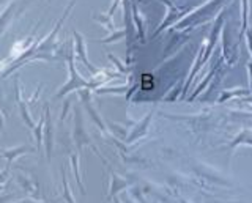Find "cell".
I'll return each instance as SVG.
<instances>
[{
	"instance_id": "ffe728a7",
	"label": "cell",
	"mask_w": 252,
	"mask_h": 203,
	"mask_svg": "<svg viewBox=\"0 0 252 203\" xmlns=\"http://www.w3.org/2000/svg\"><path fill=\"white\" fill-rule=\"evenodd\" d=\"M2 2H3V0H0V3H2Z\"/></svg>"
},
{
	"instance_id": "7c38bea8",
	"label": "cell",
	"mask_w": 252,
	"mask_h": 203,
	"mask_svg": "<svg viewBox=\"0 0 252 203\" xmlns=\"http://www.w3.org/2000/svg\"><path fill=\"white\" fill-rule=\"evenodd\" d=\"M63 189H65V197H66V203H74V199H73V194L69 191V184L66 181L65 175H63Z\"/></svg>"
},
{
	"instance_id": "7a4b0ae2",
	"label": "cell",
	"mask_w": 252,
	"mask_h": 203,
	"mask_svg": "<svg viewBox=\"0 0 252 203\" xmlns=\"http://www.w3.org/2000/svg\"><path fill=\"white\" fill-rule=\"evenodd\" d=\"M68 66H69V81L68 84L65 85V87H62L60 91L57 93V98H62V96H65L66 93H69L71 90H76L79 87H89V84H87L81 76H79L76 73V69H74V61H73V51L69 52V56H68Z\"/></svg>"
},
{
	"instance_id": "ac0fdd59",
	"label": "cell",
	"mask_w": 252,
	"mask_h": 203,
	"mask_svg": "<svg viewBox=\"0 0 252 203\" xmlns=\"http://www.w3.org/2000/svg\"><path fill=\"white\" fill-rule=\"evenodd\" d=\"M21 203H35V202H21Z\"/></svg>"
},
{
	"instance_id": "d6986e66",
	"label": "cell",
	"mask_w": 252,
	"mask_h": 203,
	"mask_svg": "<svg viewBox=\"0 0 252 203\" xmlns=\"http://www.w3.org/2000/svg\"><path fill=\"white\" fill-rule=\"evenodd\" d=\"M0 191H3V186H0Z\"/></svg>"
},
{
	"instance_id": "8fae6325",
	"label": "cell",
	"mask_w": 252,
	"mask_h": 203,
	"mask_svg": "<svg viewBox=\"0 0 252 203\" xmlns=\"http://www.w3.org/2000/svg\"><path fill=\"white\" fill-rule=\"evenodd\" d=\"M71 164H73V170H74V175H76V179H77V184H79V187H81V191L85 192L84 186H82L81 175H79V166H77V156L76 154H71Z\"/></svg>"
},
{
	"instance_id": "277c9868",
	"label": "cell",
	"mask_w": 252,
	"mask_h": 203,
	"mask_svg": "<svg viewBox=\"0 0 252 203\" xmlns=\"http://www.w3.org/2000/svg\"><path fill=\"white\" fill-rule=\"evenodd\" d=\"M73 36H74V48H76V52H77V56L81 57V60H82V63L90 69L92 73H98L96 71V68H94L90 61H89V58H87V48H85V40H84V36L79 33V32H73Z\"/></svg>"
},
{
	"instance_id": "6da1fadb",
	"label": "cell",
	"mask_w": 252,
	"mask_h": 203,
	"mask_svg": "<svg viewBox=\"0 0 252 203\" xmlns=\"http://www.w3.org/2000/svg\"><path fill=\"white\" fill-rule=\"evenodd\" d=\"M32 2V0H13V2L10 3L5 8V11L0 14V35H2L5 30L8 29V26L11 24L13 21V16L14 13H21L24 11L29 6V3Z\"/></svg>"
},
{
	"instance_id": "e0dca14e",
	"label": "cell",
	"mask_w": 252,
	"mask_h": 203,
	"mask_svg": "<svg viewBox=\"0 0 252 203\" xmlns=\"http://www.w3.org/2000/svg\"><path fill=\"white\" fill-rule=\"evenodd\" d=\"M248 66H249V71H251V85H252V61H251Z\"/></svg>"
},
{
	"instance_id": "30bf717a",
	"label": "cell",
	"mask_w": 252,
	"mask_h": 203,
	"mask_svg": "<svg viewBox=\"0 0 252 203\" xmlns=\"http://www.w3.org/2000/svg\"><path fill=\"white\" fill-rule=\"evenodd\" d=\"M126 186V181H123L122 178H118V176H115V175H112V189H110V197L115 194V192H118L120 189H123V187Z\"/></svg>"
},
{
	"instance_id": "5b68a950",
	"label": "cell",
	"mask_w": 252,
	"mask_h": 203,
	"mask_svg": "<svg viewBox=\"0 0 252 203\" xmlns=\"http://www.w3.org/2000/svg\"><path fill=\"white\" fill-rule=\"evenodd\" d=\"M30 151H33V150H32V148L27 146V145H22V146H18V148H5V150H0V156L6 159V167H5V170L10 172V167H11L13 161L18 159L19 156H22V154L30 153Z\"/></svg>"
},
{
	"instance_id": "ba28073f",
	"label": "cell",
	"mask_w": 252,
	"mask_h": 203,
	"mask_svg": "<svg viewBox=\"0 0 252 203\" xmlns=\"http://www.w3.org/2000/svg\"><path fill=\"white\" fill-rule=\"evenodd\" d=\"M241 144H249L252 145V134L249 131H243L241 134H238V137H236L233 142L230 144V148H235V146H238Z\"/></svg>"
},
{
	"instance_id": "5bb4252c",
	"label": "cell",
	"mask_w": 252,
	"mask_h": 203,
	"mask_svg": "<svg viewBox=\"0 0 252 203\" xmlns=\"http://www.w3.org/2000/svg\"><path fill=\"white\" fill-rule=\"evenodd\" d=\"M6 178H8V170H3L2 174H0V183H3Z\"/></svg>"
},
{
	"instance_id": "4fadbf2b",
	"label": "cell",
	"mask_w": 252,
	"mask_h": 203,
	"mask_svg": "<svg viewBox=\"0 0 252 203\" xmlns=\"http://www.w3.org/2000/svg\"><path fill=\"white\" fill-rule=\"evenodd\" d=\"M125 36V32H117V33H114L112 36H109V38H104V40H101L102 43H112V41H115V40H120V38H123Z\"/></svg>"
},
{
	"instance_id": "3957f363",
	"label": "cell",
	"mask_w": 252,
	"mask_h": 203,
	"mask_svg": "<svg viewBox=\"0 0 252 203\" xmlns=\"http://www.w3.org/2000/svg\"><path fill=\"white\" fill-rule=\"evenodd\" d=\"M43 139H44L47 161H51L52 159V150H54V131H52V121H51V112H49V107L47 106H46V114H44Z\"/></svg>"
},
{
	"instance_id": "52a82bcc",
	"label": "cell",
	"mask_w": 252,
	"mask_h": 203,
	"mask_svg": "<svg viewBox=\"0 0 252 203\" xmlns=\"http://www.w3.org/2000/svg\"><path fill=\"white\" fill-rule=\"evenodd\" d=\"M43 128H44V116H41V120H39V121L35 124V128H33V136H35V140H36V148H38V150H41Z\"/></svg>"
},
{
	"instance_id": "9a60e30c",
	"label": "cell",
	"mask_w": 252,
	"mask_h": 203,
	"mask_svg": "<svg viewBox=\"0 0 252 203\" xmlns=\"http://www.w3.org/2000/svg\"><path fill=\"white\" fill-rule=\"evenodd\" d=\"M2 129H3V114L0 112V132H2Z\"/></svg>"
},
{
	"instance_id": "2e32d148",
	"label": "cell",
	"mask_w": 252,
	"mask_h": 203,
	"mask_svg": "<svg viewBox=\"0 0 252 203\" xmlns=\"http://www.w3.org/2000/svg\"><path fill=\"white\" fill-rule=\"evenodd\" d=\"M249 48H251V52H252V33H249Z\"/></svg>"
},
{
	"instance_id": "8992f818",
	"label": "cell",
	"mask_w": 252,
	"mask_h": 203,
	"mask_svg": "<svg viewBox=\"0 0 252 203\" xmlns=\"http://www.w3.org/2000/svg\"><path fill=\"white\" fill-rule=\"evenodd\" d=\"M16 101H18V104H19V114H21V118L22 121L27 124V126L30 129H33L35 128V121L32 120V116L27 111V104H26V101H22V96H21V88H19V84L16 82Z\"/></svg>"
},
{
	"instance_id": "9c48e42d",
	"label": "cell",
	"mask_w": 252,
	"mask_h": 203,
	"mask_svg": "<svg viewBox=\"0 0 252 203\" xmlns=\"http://www.w3.org/2000/svg\"><path fill=\"white\" fill-rule=\"evenodd\" d=\"M150 120H152V114H150L148 116H145V120L144 121H142V124H140V126L136 129V131H134L132 132V136L129 137V142H132V140L134 139H137V137H140V134H142V132H144L145 131V128L148 126V123H150Z\"/></svg>"
}]
</instances>
